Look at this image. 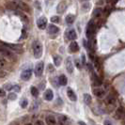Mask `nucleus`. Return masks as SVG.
Here are the masks:
<instances>
[{"mask_svg": "<svg viewBox=\"0 0 125 125\" xmlns=\"http://www.w3.org/2000/svg\"><path fill=\"white\" fill-rule=\"evenodd\" d=\"M93 84L95 87H100L102 86V81L100 80V78L98 77V76H94V79H93Z\"/></svg>", "mask_w": 125, "mask_h": 125, "instance_id": "nucleus-23", "label": "nucleus"}, {"mask_svg": "<svg viewBox=\"0 0 125 125\" xmlns=\"http://www.w3.org/2000/svg\"><path fill=\"white\" fill-rule=\"evenodd\" d=\"M84 102H85L87 104H91V102H92L91 96L88 93L84 94Z\"/></svg>", "mask_w": 125, "mask_h": 125, "instance_id": "nucleus-22", "label": "nucleus"}, {"mask_svg": "<svg viewBox=\"0 0 125 125\" xmlns=\"http://www.w3.org/2000/svg\"><path fill=\"white\" fill-rule=\"evenodd\" d=\"M70 51L72 53H76L79 51V45L76 42H72V43L70 44Z\"/></svg>", "mask_w": 125, "mask_h": 125, "instance_id": "nucleus-17", "label": "nucleus"}, {"mask_svg": "<svg viewBox=\"0 0 125 125\" xmlns=\"http://www.w3.org/2000/svg\"><path fill=\"white\" fill-rule=\"evenodd\" d=\"M66 9H67V4H66L64 1H61V2H59V3L57 4L56 11H57V13L61 14V13H63L66 10Z\"/></svg>", "mask_w": 125, "mask_h": 125, "instance_id": "nucleus-10", "label": "nucleus"}, {"mask_svg": "<svg viewBox=\"0 0 125 125\" xmlns=\"http://www.w3.org/2000/svg\"><path fill=\"white\" fill-rule=\"evenodd\" d=\"M16 98H17V95L15 93L11 92V93L9 94V99H10V100H16Z\"/></svg>", "mask_w": 125, "mask_h": 125, "instance_id": "nucleus-30", "label": "nucleus"}, {"mask_svg": "<svg viewBox=\"0 0 125 125\" xmlns=\"http://www.w3.org/2000/svg\"><path fill=\"white\" fill-rule=\"evenodd\" d=\"M107 3H116L117 0H106Z\"/></svg>", "mask_w": 125, "mask_h": 125, "instance_id": "nucleus-36", "label": "nucleus"}, {"mask_svg": "<svg viewBox=\"0 0 125 125\" xmlns=\"http://www.w3.org/2000/svg\"><path fill=\"white\" fill-rule=\"evenodd\" d=\"M61 61H62V58H61V56H54V64L56 65V67L60 66V64H61Z\"/></svg>", "mask_w": 125, "mask_h": 125, "instance_id": "nucleus-21", "label": "nucleus"}, {"mask_svg": "<svg viewBox=\"0 0 125 125\" xmlns=\"http://www.w3.org/2000/svg\"><path fill=\"white\" fill-rule=\"evenodd\" d=\"M4 46H7V48L10 51H14V52H22L23 49H22V46L20 45H17V44H10V43H5Z\"/></svg>", "mask_w": 125, "mask_h": 125, "instance_id": "nucleus-8", "label": "nucleus"}, {"mask_svg": "<svg viewBox=\"0 0 125 125\" xmlns=\"http://www.w3.org/2000/svg\"><path fill=\"white\" fill-rule=\"evenodd\" d=\"M102 13H103V10H102V9H96L95 10H94V17H101V15H102Z\"/></svg>", "mask_w": 125, "mask_h": 125, "instance_id": "nucleus-25", "label": "nucleus"}, {"mask_svg": "<svg viewBox=\"0 0 125 125\" xmlns=\"http://www.w3.org/2000/svg\"><path fill=\"white\" fill-rule=\"evenodd\" d=\"M78 123H79V125H87L86 123H85V122H84V121H79Z\"/></svg>", "mask_w": 125, "mask_h": 125, "instance_id": "nucleus-37", "label": "nucleus"}, {"mask_svg": "<svg viewBox=\"0 0 125 125\" xmlns=\"http://www.w3.org/2000/svg\"><path fill=\"white\" fill-rule=\"evenodd\" d=\"M59 31V28L56 26L55 25H48V32L49 34H56Z\"/></svg>", "mask_w": 125, "mask_h": 125, "instance_id": "nucleus-18", "label": "nucleus"}, {"mask_svg": "<svg viewBox=\"0 0 125 125\" xmlns=\"http://www.w3.org/2000/svg\"><path fill=\"white\" fill-rule=\"evenodd\" d=\"M67 95H68L70 100L73 101V102H75V101L77 100L76 94H75L74 91H73V89H71V88H68V90H67Z\"/></svg>", "mask_w": 125, "mask_h": 125, "instance_id": "nucleus-16", "label": "nucleus"}, {"mask_svg": "<svg viewBox=\"0 0 125 125\" xmlns=\"http://www.w3.org/2000/svg\"><path fill=\"white\" fill-rule=\"evenodd\" d=\"M104 125H113L112 123H111V122H110V121H109V120H104Z\"/></svg>", "mask_w": 125, "mask_h": 125, "instance_id": "nucleus-34", "label": "nucleus"}, {"mask_svg": "<svg viewBox=\"0 0 125 125\" xmlns=\"http://www.w3.org/2000/svg\"><path fill=\"white\" fill-rule=\"evenodd\" d=\"M43 70H44L43 62H39L37 65H36L35 70H34L35 75H36V76H41V75L42 74V73H43Z\"/></svg>", "mask_w": 125, "mask_h": 125, "instance_id": "nucleus-6", "label": "nucleus"}, {"mask_svg": "<svg viewBox=\"0 0 125 125\" xmlns=\"http://www.w3.org/2000/svg\"><path fill=\"white\" fill-rule=\"evenodd\" d=\"M68 121V118L66 116H60L59 117V122L62 125H66V122Z\"/></svg>", "mask_w": 125, "mask_h": 125, "instance_id": "nucleus-26", "label": "nucleus"}, {"mask_svg": "<svg viewBox=\"0 0 125 125\" xmlns=\"http://www.w3.org/2000/svg\"><path fill=\"white\" fill-rule=\"evenodd\" d=\"M27 104H28V101L26 100V99H23V100L20 102V105H21V107H23V108H25V107L27 106Z\"/></svg>", "mask_w": 125, "mask_h": 125, "instance_id": "nucleus-28", "label": "nucleus"}, {"mask_svg": "<svg viewBox=\"0 0 125 125\" xmlns=\"http://www.w3.org/2000/svg\"><path fill=\"white\" fill-rule=\"evenodd\" d=\"M25 125H33V124H32V123H26Z\"/></svg>", "mask_w": 125, "mask_h": 125, "instance_id": "nucleus-41", "label": "nucleus"}, {"mask_svg": "<svg viewBox=\"0 0 125 125\" xmlns=\"http://www.w3.org/2000/svg\"><path fill=\"white\" fill-rule=\"evenodd\" d=\"M125 117V109L122 106H119L117 108L116 113H115V119H121Z\"/></svg>", "mask_w": 125, "mask_h": 125, "instance_id": "nucleus-5", "label": "nucleus"}, {"mask_svg": "<svg viewBox=\"0 0 125 125\" xmlns=\"http://www.w3.org/2000/svg\"><path fill=\"white\" fill-rule=\"evenodd\" d=\"M30 92H31L32 96H34V97H38V95H39V90H38V88H35V87H31Z\"/></svg>", "mask_w": 125, "mask_h": 125, "instance_id": "nucleus-24", "label": "nucleus"}, {"mask_svg": "<svg viewBox=\"0 0 125 125\" xmlns=\"http://www.w3.org/2000/svg\"><path fill=\"white\" fill-rule=\"evenodd\" d=\"M31 75H32L31 69L25 70V71H23L22 73H21V78H22V80H24V81H27V80H29V79L31 78Z\"/></svg>", "mask_w": 125, "mask_h": 125, "instance_id": "nucleus-7", "label": "nucleus"}, {"mask_svg": "<svg viewBox=\"0 0 125 125\" xmlns=\"http://www.w3.org/2000/svg\"><path fill=\"white\" fill-rule=\"evenodd\" d=\"M66 69L69 73H72L73 72V60L71 57H68L66 59Z\"/></svg>", "mask_w": 125, "mask_h": 125, "instance_id": "nucleus-13", "label": "nucleus"}, {"mask_svg": "<svg viewBox=\"0 0 125 125\" xmlns=\"http://www.w3.org/2000/svg\"><path fill=\"white\" fill-rule=\"evenodd\" d=\"M6 65H7L6 59H5L3 56H0V68H4Z\"/></svg>", "mask_w": 125, "mask_h": 125, "instance_id": "nucleus-27", "label": "nucleus"}, {"mask_svg": "<svg viewBox=\"0 0 125 125\" xmlns=\"http://www.w3.org/2000/svg\"><path fill=\"white\" fill-rule=\"evenodd\" d=\"M3 75H4V73H3V72H2L1 70H0V77H1V76H3Z\"/></svg>", "mask_w": 125, "mask_h": 125, "instance_id": "nucleus-39", "label": "nucleus"}, {"mask_svg": "<svg viewBox=\"0 0 125 125\" xmlns=\"http://www.w3.org/2000/svg\"><path fill=\"white\" fill-rule=\"evenodd\" d=\"M51 21H52L53 23H58V22L60 21V18H59L58 16H53V17L51 18Z\"/></svg>", "mask_w": 125, "mask_h": 125, "instance_id": "nucleus-31", "label": "nucleus"}, {"mask_svg": "<svg viewBox=\"0 0 125 125\" xmlns=\"http://www.w3.org/2000/svg\"><path fill=\"white\" fill-rule=\"evenodd\" d=\"M48 68H49V71H51V72H53V68H52V66H48Z\"/></svg>", "mask_w": 125, "mask_h": 125, "instance_id": "nucleus-38", "label": "nucleus"}, {"mask_svg": "<svg viewBox=\"0 0 125 125\" xmlns=\"http://www.w3.org/2000/svg\"><path fill=\"white\" fill-rule=\"evenodd\" d=\"M54 98V92L52 89H47L44 93V99L46 101H52Z\"/></svg>", "mask_w": 125, "mask_h": 125, "instance_id": "nucleus-15", "label": "nucleus"}, {"mask_svg": "<svg viewBox=\"0 0 125 125\" xmlns=\"http://www.w3.org/2000/svg\"><path fill=\"white\" fill-rule=\"evenodd\" d=\"M66 23L67 24H69V25H72L73 22H74L75 20V16L74 15H73V14H68L67 16H66Z\"/></svg>", "mask_w": 125, "mask_h": 125, "instance_id": "nucleus-20", "label": "nucleus"}, {"mask_svg": "<svg viewBox=\"0 0 125 125\" xmlns=\"http://www.w3.org/2000/svg\"><path fill=\"white\" fill-rule=\"evenodd\" d=\"M66 36H67V38L69 39L70 41H73V40H75V39H76V37H77L76 32H75V30L73 29V28L68 29V30H67V32H66Z\"/></svg>", "mask_w": 125, "mask_h": 125, "instance_id": "nucleus-11", "label": "nucleus"}, {"mask_svg": "<svg viewBox=\"0 0 125 125\" xmlns=\"http://www.w3.org/2000/svg\"><path fill=\"white\" fill-rule=\"evenodd\" d=\"M0 56H3L4 58L8 57V58H13V53L10 50H9L5 46H0Z\"/></svg>", "mask_w": 125, "mask_h": 125, "instance_id": "nucleus-2", "label": "nucleus"}, {"mask_svg": "<svg viewBox=\"0 0 125 125\" xmlns=\"http://www.w3.org/2000/svg\"><path fill=\"white\" fill-rule=\"evenodd\" d=\"M116 98L113 96V95H108L105 99V104H106L108 106H114L116 104Z\"/></svg>", "mask_w": 125, "mask_h": 125, "instance_id": "nucleus-12", "label": "nucleus"}, {"mask_svg": "<svg viewBox=\"0 0 125 125\" xmlns=\"http://www.w3.org/2000/svg\"><path fill=\"white\" fill-rule=\"evenodd\" d=\"M32 50H33V55L36 58H40L42 55V44L39 41H35L32 43Z\"/></svg>", "mask_w": 125, "mask_h": 125, "instance_id": "nucleus-1", "label": "nucleus"}, {"mask_svg": "<svg viewBox=\"0 0 125 125\" xmlns=\"http://www.w3.org/2000/svg\"><path fill=\"white\" fill-rule=\"evenodd\" d=\"M75 63H76V66H77V68H78V69H81L82 66H81V64L79 63V61H77V60H76V61H75Z\"/></svg>", "mask_w": 125, "mask_h": 125, "instance_id": "nucleus-35", "label": "nucleus"}, {"mask_svg": "<svg viewBox=\"0 0 125 125\" xmlns=\"http://www.w3.org/2000/svg\"><path fill=\"white\" fill-rule=\"evenodd\" d=\"M45 122H46V124L47 125H56V119L54 116L49 115V116L46 117Z\"/></svg>", "mask_w": 125, "mask_h": 125, "instance_id": "nucleus-14", "label": "nucleus"}, {"mask_svg": "<svg viewBox=\"0 0 125 125\" xmlns=\"http://www.w3.org/2000/svg\"><path fill=\"white\" fill-rule=\"evenodd\" d=\"M123 125H125V117H124V119H123Z\"/></svg>", "mask_w": 125, "mask_h": 125, "instance_id": "nucleus-40", "label": "nucleus"}, {"mask_svg": "<svg viewBox=\"0 0 125 125\" xmlns=\"http://www.w3.org/2000/svg\"><path fill=\"white\" fill-rule=\"evenodd\" d=\"M93 93L94 95L97 97V98H104V96H105V90L104 89H103V88H94L93 89Z\"/></svg>", "mask_w": 125, "mask_h": 125, "instance_id": "nucleus-9", "label": "nucleus"}, {"mask_svg": "<svg viewBox=\"0 0 125 125\" xmlns=\"http://www.w3.org/2000/svg\"><path fill=\"white\" fill-rule=\"evenodd\" d=\"M94 31H95V27H94V22L93 20L89 21L88 24V26H87V30H86V35L88 39L92 38L94 34Z\"/></svg>", "mask_w": 125, "mask_h": 125, "instance_id": "nucleus-3", "label": "nucleus"}, {"mask_svg": "<svg viewBox=\"0 0 125 125\" xmlns=\"http://www.w3.org/2000/svg\"><path fill=\"white\" fill-rule=\"evenodd\" d=\"M35 125H44V122L41 119H38L35 121Z\"/></svg>", "mask_w": 125, "mask_h": 125, "instance_id": "nucleus-32", "label": "nucleus"}, {"mask_svg": "<svg viewBox=\"0 0 125 125\" xmlns=\"http://www.w3.org/2000/svg\"><path fill=\"white\" fill-rule=\"evenodd\" d=\"M18 14L21 16V19H22L24 22H28V18L26 17V15H25V14H23L21 11H20V12H18Z\"/></svg>", "mask_w": 125, "mask_h": 125, "instance_id": "nucleus-29", "label": "nucleus"}, {"mask_svg": "<svg viewBox=\"0 0 125 125\" xmlns=\"http://www.w3.org/2000/svg\"><path fill=\"white\" fill-rule=\"evenodd\" d=\"M37 25L38 27L41 29V30H43L46 28V26H47V19L45 18L44 16H42V17H40V18L38 19L37 21Z\"/></svg>", "mask_w": 125, "mask_h": 125, "instance_id": "nucleus-4", "label": "nucleus"}, {"mask_svg": "<svg viewBox=\"0 0 125 125\" xmlns=\"http://www.w3.org/2000/svg\"><path fill=\"white\" fill-rule=\"evenodd\" d=\"M58 83H59V85H60V86H66V85H67V83H68V79H67V77H66L64 74H61L59 77H58Z\"/></svg>", "mask_w": 125, "mask_h": 125, "instance_id": "nucleus-19", "label": "nucleus"}, {"mask_svg": "<svg viewBox=\"0 0 125 125\" xmlns=\"http://www.w3.org/2000/svg\"><path fill=\"white\" fill-rule=\"evenodd\" d=\"M6 95V91L3 88H0V97H4Z\"/></svg>", "mask_w": 125, "mask_h": 125, "instance_id": "nucleus-33", "label": "nucleus"}, {"mask_svg": "<svg viewBox=\"0 0 125 125\" xmlns=\"http://www.w3.org/2000/svg\"><path fill=\"white\" fill-rule=\"evenodd\" d=\"M85 1H88V0H85Z\"/></svg>", "mask_w": 125, "mask_h": 125, "instance_id": "nucleus-42", "label": "nucleus"}]
</instances>
